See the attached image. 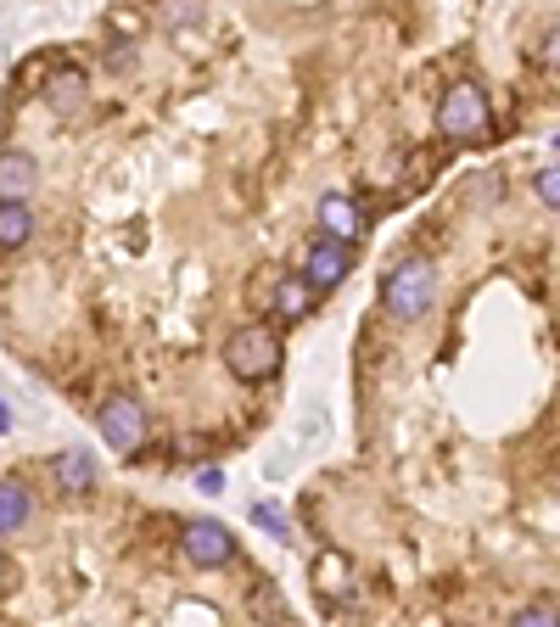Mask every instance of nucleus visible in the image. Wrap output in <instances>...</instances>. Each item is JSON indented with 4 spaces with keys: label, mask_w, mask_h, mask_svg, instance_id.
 <instances>
[{
    "label": "nucleus",
    "mask_w": 560,
    "mask_h": 627,
    "mask_svg": "<svg viewBox=\"0 0 560 627\" xmlns=\"http://www.w3.org/2000/svg\"><path fill=\"white\" fill-rule=\"evenodd\" d=\"M432 286H438V275H432L427 258H398L382 275V309L393 320H420V314L432 309Z\"/></svg>",
    "instance_id": "obj_1"
},
{
    "label": "nucleus",
    "mask_w": 560,
    "mask_h": 627,
    "mask_svg": "<svg viewBox=\"0 0 560 627\" xmlns=\"http://www.w3.org/2000/svg\"><path fill=\"white\" fill-rule=\"evenodd\" d=\"M224 364H230V375H242V381H269L280 370V336L269 325H242L224 342Z\"/></svg>",
    "instance_id": "obj_2"
},
{
    "label": "nucleus",
    "mask_w": 560,
    "mask_h": 627,
    "mask_svg": "<svg viewBox=\"0 0 560 627\" xmlns=\"http://www.w3.org/2000/svg\"><path fill=\"white\" fill-rule=\"evenodd\" d=\"M179 549H185V560L202 566V571L236 560V538H230V526H224V521H208V515L179 526Z\"/></svg>",
    "instance_id": "obj_3"
},
{
    "label": "nucleus",
    "mask_w": 560,
    "mask_h": 627,
    "mask_svg": "<svg viewBox=\"0 0 560 627\" xmlns=\"http://www.w3.org/2000/svg\"><path fill=\"white\" fill-rule=\"evenodd\" d=\"M438 129H443L448 140L482 135V129H488V95H482L477 84H454V90L443 95V107H438Z\"/></svg>",
    "instance_id": "obj_4"
},
{
    "label": "nucleus",
    "mask_w": 560,
    "mask_h": 627,
    "mask_svg": "<svg viewBox=\"0 0 560 627\" xmlns=\"http://www.w3.org/2000/svg\"><path fill=\"white\" fill-rule=\"evenodd\" d=\"M102 438H107L118 454H135L140 443H147V409H140L135 398H124V393H113V398L102 404Z\"/></svg>",
    "instance_id": "obj_5"
},
{
    "label": "nucleus",
    "mask_w": 560,
    "mask_h": 627,
    "mask_svg": "<svg viewBox=\"0 0 560 627\" xmlns=\"http://www.w3.org/2000/svg\"><path fill=\"white\" fill-rule=\"evenodd\" d=\"M353 269V253L337 247V241H308V253H303V280L314 286V292H331V286H342Z\"/></svg>",
    "instance_id": "obj_6"
},
{
    "label": "nucleus",
    "mask_w": 560,
    "mask_h": 627,
    "mask_svg": "<svg viewBox=\"0 0 560 627\" xmlns=\"http://www.w3.org/2000/svg\"><path fill=\"white\" fill-rule=\"evenodd\" d=\"M319 230H325V241L348 247L353 235H364V208L348 197V190H325L319 197Z\"/></svg>",
    "instance_id": "obj_7"
},
{
    "label": "nucleus",
    "mask_w": 560,
    "mask_h": 627,
    "mask_svg": "<svg viewBox=\"0 0 560 627\" xmlns=\"http://www.w3.org/2000/svg\"><path fill=\"white\" fill-rule=\"evenodd\" d=\"M34 185H39V169L28 152H0V208H28Z\"/></svg>",
    "instance_id": "obj_8"
},
{
    "label": "nucleus",
    "mask_w": 560,
    "mask_h": 627,
    "mask_svg": "<svg viewBox=\"0 0 560 627\" xmlns=\"http://www.w3.org/2000/svg\"><path fill=\"white\" fill-rule=\"evenodd\" d=\"M269 303H275L280 320H303V314L314 309V286H308L303 275H280V280L269 286Z\"/></svg>",
    "instance_id": "obj_9"
},
{
    "label": "nucleus",
    "mask_w": 560,
    "mask_h": 627,
    "mask_svg": "<svg viewBox=\"0 0 560 627\" xmlns=\"http://www.w3.org/2000/svg\"><path fill=\"white\" fill-rule=\"evenodd\" d=\"M34 515V499H28V488L18 476H0V538L7 533H18V526Z\"/></svg>",
    "instance_id": "obj_10"
},
{
    "label": "nucleus",
    "mask_w": 560,
    "mask_h": 627,
    "mask_svg": "<svg viewBox=\"0 0 560 627\" xmlns=\"http://www.w3.org/2000/svg\"><path fill=\"white\" fill-rule=\"evenodd\" d=\"M57 481H62V494H90V488H96V460H90V454H57Z\"/></svg>",
    "instance_id": "obj_11"
},
{
    "label": "nucleus",
    "mask_w": 560,
    "mask_h": 627,
    "mask_svg": "<svg viewBox=\"0 0 560 627\" xmlns=\"http://www.w3.org/2000/svg\"><path fill=\"white\" fill-rule=\"evenodd\" d=\"M34 235V213L28 208H0V253H18Z\"/></svg>",
    "instance_id": "obj_12"
},
{
    "label": "nucleus",
    "mask_w": 560,
    "mask_h": 627,
    "mask_svg": "<svg viewBox=\"0 0 560 627\" xmlns=\"http://www.w3.org/2000/svg\"><path fill=\"white\" fill-rule=\"evenodd\" d=\"M253 521L264 526V533H269V538H280V544H287V538H292V521H287V515H280L275 504H253Z\"/></svg>",
    "instance_id": "obj_13"
},
{
    "label": "nucleus",
    "mask_w": 560,
    "mask_h": 627,
    "mask_svg": "<svg viewBox=\"0 0 560 627\" xmlns=\"http://www.w3.org/2000/svg\"><path fill=\"white\" fill-rule=\"evenodd\" d=\"M79 95H84V79L79 73H57L51 79V102L57 107H79Z\"/></svg>",
    "instance_id": "obj_14"
},
{
    "label": "nucleus",
    "mask_w": 560,
    "mask_h": 627,
    "mask_svg": "<svg viewBox=\"0 0 560 627\" xmlns=\"http://www.w3.org/2000/svg\"><path fill=\"white\" fill-rule=\"evenodd\" d=\"M538 197H544V208L555 213L560 208V169H555V158L544 163V174H538Z\"/></svg>",
    "instance_id": "obj_15"
},
{
    "label": "nucleus",
    "mask_w": 560,
    "mask_h": 627,
    "mask_svg": "<svg viewBox=\"0 0 560 627\" xmlns=\"http://www.w3.org/2000/svg\"><path fill=\"white\" fill-rule=\"evenodd\" d=\"M510 627H555V605H527Z\"/></svg>",
    "instance_id": "obj_16"
},
{
    "label": "nucleus",
    "mask_w": 560,
    "mask_h": 627,
    "mask_svg": "<svg viewBox=\"0 0 560 627\" xmlns=\"http://www.w3.org/2000/svg\"><path fill=\"white\" fill-rule=\"evenodd\" d=\"M197 488H202V494H219V488H224V471H202Z\"/></svg>",
    "instance_id": "obj_17"
},
{
    "label": "nucleus",
    "mask_w": 560,
    "mask_h": 627,
    "mask_svg": "<svg viewBox=\"0 0 560 627\" xmlns=\"http://www.w3.org/2000/svg\"><path fill=\"white\" fill-rule=\"evenodd\" d=\"M7 583H12V566H7V560H0V594H7Z\"/></svg>",
    "instance_id": "obj_18"
},
{
    "label": "nucleus",
    "mask_w": 560,
    "mask_h": 627,
    "mask_svg": "<svg viewBox=\"0 0 560 627\" xmlns=\"http://www.w3.org/2000/svg\"><path fill=\"white\" fill-rule=\"evenodd\" d=\"M0 431H12V409L7 404H0Z\"/></svg>",
    "instance_id": "obj_19"
}]
</instances>
